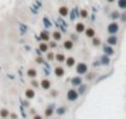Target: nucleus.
Returning <instances> with one entry per match:
<instances>
[{
    "mask_svg": "<svg viewBox=\"0 0 126 119\" xmlns=\"http://www.w3.org/2000/svg\"><path fill=\"white\" fill-rule=\"evenodd\" d=\"M119 30H120V26L116 21H113V23H110L106 26V31L109 35H116L119 32Z\"/></svg>",
    "mask_w": 126,
    "mask_h": 119,
    "instance_id": "1",
    "label": "nucleus"
},
{
    "mask_svg": "<svg viewBox=\"0 0 126 119\" xmlns=\"http://www.w3.org/2000/svg\"><path fill=\"white\" fill-rule=\"evenodd\" d=\"M75 71H77V73H78V74H85L87 72H88V64L84 63V62L77 63Z\"/></svg>",
    "mask_w": 126,
    "mask_h": 119,
    "instance_id": "2",
    "label": "nucleus"
},
{
    "mask_svg": "<svg viewBox=\"0 0 126 119\" xmlns=\"http://www.w3.org/2000/svg\"><path fill=\"white\" fill-rule=\"evenodd\" d=\"M78 92H77L75 89H69L67 92V99L70 101V102H73V101H77L78 99Z\"/></svg>",
    "mask_w": 126,
    "mask_h": 119,
    "instance_id": "3",
    "label": "nucleus"
},
{
    "mask_svg": "<svg viewBox=\"0 0 126 119\" xmlns=\"http://www.w3.org/2000/svg\"><path fill=\"white\" fill-rule=\"evenodd\" d=\"M103 51H104V55H108V56H113L114 53H115L114 46L108 45V44H105V45L103 46Z\"/></svg>",
    "mask_w": 126,
    "mask_h": 119,
    "instance_id": "4",
    "label": "nucleus"
},
{
    "mask_svg": "<svg viewBox=\"0 0 126 119\" xmlns=\"http://www.w3.org/2000/svg\"><path fill=\"white\" fill-rule=\"evenodd\" d=\"M40 40L43 41V42H48V41L51 40V34L47 30H42L40 32Z\"/></svg>",
    "mask_w": 126,
    "mask_h": 119,
    "instance_id": "5",
    "label": "nucleus"
},
{
    "mask_svg": "<svg viewBox=\"0 0 126 119\" xmlns=\"http://www.w3.org/2000/svg\"><path fill=\"white\" fill-rule=\"evenodd\" d=\"M119 42V39L116 35H109L108 39H106V44L108 45H111V46H116Z\"/></svg>",
    "mask_w": 126,
    "mask_h": 119,
    "instance_id": "6",
    "label": "nucleus"
},
{
    "mask_svg": "<svg viewBox=\"0 0 126 119\" xmlns=\"http://www.w3.org/2000/svg\"><path fill=\"white\" fill-rule=\"evenodd\" d=\"M58 14L62 16V18H67V16L69 15V9L68 6H61L58 9Z\"/></svg>",
    "mask_w": 126,
    "mask_h": 119,
    "instance_id": "7",
    "label": "nucleus"
},
{
    "mask_svg": "<svg viewBox=\"0 0 126 119\" xmlns=\"http://www.w3.org/2000/svg\"><path fill=\"white\" fill-rule=\"evenodd\" d=\"M73 46H74V44H73V41L72 40H64V42H63V47L65 48L67 51H70V50H73Z\"/></svg>",
    "mask_w": 126,
    "mask_h": 119,
    "instance_id": "8",
    "label": "nucleus"
},
{
    "mask_svg": "<svg viewBox=\"0 0 126 119\" xmlns=\"http://www.w3.org/2000/svg\"><path fill=\"white\" fill-rule=\"evenodd\" d=\"M38 50H40L41 52H43V53H47L48 52V50H50V46H48V42H41L40 44V46H38Z\"/></svg>",
    "mask_w": 126,
    "mask_h": 119,
    "instance_id": "9",
    "label": "nucleus"
},
{
    "mask_svg": "<svg viewBox=\"0 0 126 119\" xmlns=\"http://www.w3.org/2000/svg\"><path fill=\"white\" fill-rule=\"evenodd\" d=\"M74 29H75V32H77V34H82V32L85 31V25H84L83 23H77Z\"/></svg>",
    "mask_w": 126,
    "mask_h": 119,
    "instance_id": "10",
    "label": "nucleus"
},
{
    "mask_svg": "<svg viewBox=\"0 0 126 119\" xmlns=\"http://www.w3.org/2000/svg\"><path fill=\"white\" fill-rule=\"evenodd\" d=\"M52 40L54 41H62V32L59 31V30H56V31H53V34H52Z\"/></svg>",
    "mask_w": 126,
    "mask_h": 119,
    "instance_id": "11",
    "label": "nucleus"
},
{
    "mask_svg": "<svg viewBox=\"0 0 126 119\" xmlns=\"http://www.w3.org/2000/svg\"><path fill=\"white\" fill-rule=\"evenodd\" d=\"M84 34H85L87 37H89V39H93V37L95 36V30L93 29V27H88V29H85Z\"/></svg>",
    "mask_w": 126,
    "mask_h": 119,
    "instance_id": "12",
    "label": "nucleus"
},
{
    "mask_svg": "<svg viewBox=\"0 0 126 119\" xmlns=\"http://www.w3.org/2000/svg\"><path fill=\"white\" fill-rule=\"evenodd\" d=\"M100 63H101V64H105V66H108V64L110 63V56L103 55V56L100 57Z\"/></svg>",
    "mask_w": 126,
    "mask_h": 119,
    "instance_id": "13",
    "label": "nucleus"
},
{
    "mask_svg": "<svg viewBox=\"0 0 126 119\" xmlns=\"http://www.w3.org/2000/svg\"><path fill=\"white\" fill-rule=\"evenodd\" d=\"M64 62L67 64V67H73L75 64V60H74V57H67Z\"/></svg>",
    "mask_w": 126,
    "mask_h": 119,
    "instance_id": "14",
    "label": "nucleus"
},
{
    "mask_svg": "<svg viewBox=\"0 0 126 119\" xmlns=\"http://www.w3.org/2000/svg\"><path fill=\"white\" fill-rule=\"evenodd\" d=\"M54 74H56L57 77H62V76L64 74V69H63V67L58 66V67L54 68Z\"/></svg>",
    "mask_w": 126,
    "mask_h": 119,
    "instance_id": "15",
    "label": "nucleus"
},
{
    "mask_svg": "<svg viewBox=\"0 0 126 119\" xmlns=\"http://www.w3.org/2000/svg\"><path fill=\"white\" fill-rule=\"evenodd\" d=\"M91 45L94 46V47H98V46H100L101 45V40L99 39V37H93L91 39Z\"/></svg>",
    "mask_w": 126,
    "mask_h": 119,
    "instance_id": "16",
    "label": "nucleus"
},
{
    "mask_svg": "<svg viewBox=\"0 0 126 119\" xmlns=\"http://www.w3.org/2000/svg\"><path fill=\"white\" fill-rule=\"evenodd\" d=\"M27 76L31 78H35L36 76H37V71L35 68H30V69H27Z\"/></svg>",
    "mask_w": 126,
    "mask_h": 119,
    "instance_id": "17",
    "label": "nucleus"
},
{
    "mask_svg": "<svg viewBox=\"0 0 126 119\" xmlns=\"http://www.w3.org/2000/svg\"><path fill=\"white\" fill-rule=\"evenodd\" d=\"M41 86H42V88H43V89H48V88L51 87V82H50L48 79H42Z\"/></svg>",
    "mask_w": 126,
    "mask_h": 119,
    "instance_id": "18",
    "label": "nucleus"
},
{
    "mask_svg": "<svg viewBox=\"0 0 126 119\" xmlns=\"http://www.w3.org/2000/svg\"><path fill=\"white\" fill-rule=\"evenodd\" d=\"M117 8L121 10H126V0H117Z\"/></svg>",
    "mask_w": 126,
    "mask_h": 119,
    "instance_id": "19",
    "label": "nucleus"
},
{
    "mask_svg": "<svg viewBox=\"0 0 126 119\" xmlns=\"http://www.w3.org/2000/svg\"><path fill=\"white\" fill-rule=\"evenodd\" d=\"M72 84L73 86H80L82 84V77H74V78H72Z\"/></svg>",
    "mask_w": 126,
    "mask_h": 119,
    "instance_id": "20",
    "label": "nucleus"
},
{
    "mask_svg": "<svg viewBox=\"0 0 126 119\" xmlns=\"http://www.w3.org/2000/svg\"><path fill=\"white\" fill-rule=\"evenodd\" d=\"M54 60H57L58 62H64V61H65V56L63 55V53H56V57H54Z\"/></svg>",
    "mask_w": 126,
    "mask_h": 119,
    "instance_id": "21",
    "label": "nucleus"
},
{
    "mask_svg": "<svg viewBox=\"0 0 126 119\" xmlns=\"http://www.w3.org/2000/svg\"><path fill=\"white\" fill-rule=\"evenodd\" d=\"M120 15H121V14L119 13V10H114L110 16H111V19H113V20H116V19H120Z\"/></svg>",
    "mask_w": 126,
    "mask_h": 119,
    "instance_id": "22",
    "label": "nucleus"
},
{
    "mask_svg": "<svg viewBox=\"0 0 126 119\" xmlns=\"http://www.w3.org/2000/svg\"><path fill=\"white\" fill-rule=\"evenodd\" d=\"M88 10H87V9H82L80 10V18H83V19H87V18H88Z\"/></svg>",
    "mask_w": 126,
    "mask_h": 119,
    "instance_id": "23",
    "label": "nucleus"
},
{
    "mask_svg": "<svg viewBox=\"0 0 126 119\" xmlns=\"http://www.w3.org/2000/svg\"><path fill=\"white\" fill-rule=\"evenodd\" d=\"M26 97H27V98H34V97H35V92L32 89H27L26 91Z\"/></svg>",
    "mask_w": 126,
    "mask_h": 119,
    "instance_id": "24",
    "label": "nucleus"
},
{
    "mask_svg": "<svg viewBox=\"0 0 126 119\" xmlns=\"http://www.w3.org/2000/svg\"><path fill=\"white\" fill-rule=\"evenodd\" d=\"M54 57H56V55H54V53H52V52H47V60H48V61H53Z\"/></svg>",
    "mask_w": 126,
    "mask_h": 119,
    "instance_id": "25",
    "label": "nucleus"
},
{
    "mask_svg": "<svg viewBox=\"0 0 126 119\" xmlns=\"http://www.w3.org/2000/svg\"><path fill=\"white\" fill-rule=\"evenodd\" d=\"M48 46H50L51 48H54V47L57 46V41H54V40L51 41V40H50V41H48Z\"/></svg>",
    "mask_w": 126,
    "mask_h": 119,
    "instance_id": "26",
    "label": "nucleus"
},
{
    "mask_svg": "<svg viewBox=\"0 0 126 119\" xmlns=\"http://www.w3.org/2000/svg\"><path fill=\"white\" fill-rule=\"evenodd\" d=\"M70 40H72V41H78V35H77V32L70 35Z\"/></svg>",
    "mask_w": 126,
    "mask_h": 119,
    "instance_id": "27",
    "label": "nucleus"
},
{
    "mask_svg": "<svg viewBox=\"0 0 126 119\" xmlns=\"http://www.w3.org/2000/svg\"><path fill=\"white\" fill-rule=\"evenodd\" d=\"M120 20H121L122 23H125V21H126V11H124L121 15H120Z\"/></svg>",
    "mask_w": 126,
    "mask_h": 119,
    "instance_id": "28",
    "label": "nucleus"
},
{
    "mask_svg": "<svg viewBox=\"0 0 126 119\" xmlns=\"http://www.w3.org/2000/svg\"><path fill=\"white\" fill-rule=\"evenodd\" d=\"M52 113H53V109H52V108H48V109H46V115H47V117H50Z\"/></svg>",
    "mask_w": 126,
    "mask_h": 119,
    "instance_id": "29",
    "label": "nucleus"
},
{
    "mask_svg": "<svg viewBox=\"0 0 126 119\" xmlns=\"http://www.w3.org/2000/svg\"><path fill=\"white\" fill-rule=\"evenodd\" d=\"M36 62L42 63V62H43V58H42V57H37V58H36Z\"/></svg>",
    "mask_w": 126,
    "mask_h": 119,
    "instance_id": "30",
    "label": "nucleus"
},
{
    "mask_svg": "<svg viewBox=\"0 0 126 119\" xmlns=\"http://www.w3.org/2000/svg\"><path fill=\"white\" fill-rule=\"evenodd\" d=\"M58 113H59V114H62V113H64V108H59Z\"/></svg>",
    "mask_w": 126,
    "mask_h": 119,
    "instance_id": "31",
    "label": "nucleus"
},
{
    "mask_svg": "<svg viewBox=\"0 0 126 119\" xmlns=\"http://www.w3.org/2000/svg\"><path fill=\"white\" fill-rule=\"evenodd\" d=\"M6 114H8L6 110H1V115H6Z\"/></svg>",
    "mask_w": 126,
    "mask_h": 119,
    "instance_id": "32",
    "label": "nucleus"
},
{
    "mask_svg": "<svg viewBox=\"0 0 126 119\" xmlns=\"http://www.w3.org/2000/svg\"><path fill=\"white\" fill-rule=\"evenodd\" d=\"M85 91V87H84V86H82V87H80V92H84Z\"/></svg>",
    "mask_w": 126,
    "mask_h": 119,
    "instance_id": "33",
    "label": "nucleus"
},
{
    "mask_svg": "<svg viewBox=\"0 0 126 119\" xmlns=\"http://www.w3.org/2000/svg\"><path fill=\"white\" fill-rule=\"evenodd\" d=\"M32 84H34V86H35V87H36V86H38V83L36 82V81H34V82H32Z\"/></svg>",
    "mask_w": 126,
    "mask_h": 119,
    "instance_id": "34",
    "label": "nucleus"
},
{
    "mask_svg": "<svg viewBox=\"0 0 126 119\" xmlns=\"http://www.w3.org/2000/svg\"><path fill=\"white\" fill-rule=\"evenodd\" d=\"M34 119H42V118H41V117H40V115H36V117H35V118H34Z\"/></svg>",
    "mask_w": 126,
    "mask_h": 119,
    "instance_id": "35",
    "label": "nucleus"
},
{
    "mask_svg": "<svg viewBox=\"0 0 126 119\" xmlns=\"http://www.w3.org/2000/svg\"><path fill=\"white\" fill-rule=\"evenodd\" d=\"M108 3H114V1H116V0H106Z\"/></svg>",
    "mask_w": 126,
    "mask_h": 119,
    "instance_id": "36",
    "label": "nucleus"
}]
</instances>
